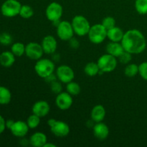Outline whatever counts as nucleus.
I'll return each instance as SVG.
<instances>
[{
  "label": "nucleus",
  "mask_w": 147,
  "mask_h": 147,
  "mask_svg": "<svg viewBox=\"0 0 147 147\" xmlns=\"http://www.w3.org/2000/svg\"><path fill=\"white\" fill-rule=\"evenodd\" d=\"M125 51L134 54H139L144 51L146 47V41L143 33L136 29L129 30L124 32L121 40Z\"/></svg>",
  "instance_id": "1"
},
{
  "label": "nucleus",
  "mask_w": 147,
  "mask_h": 147,
  "mask_svg": "<svg viewBox=\"0 0 147 147\" xmlns=\"http://www.w3.org/2000/svg\"><path fill=\"white\" fill-rule=\"evenodd\" d=\"M34 71L42 78H46L53 74L55 70V65L53 60L48 58H40L34 65Z\"/></svg>",
  "instance_id": "2"
},
{
  "label": "nucleus",
  "mask_w": 147,
  "mask_h": 147,
  "mask_svg": "<svg viewBox=\"0 0 147 147\" xmlns=\"http://www.w3.org/2000/svg\"><path fill=\"white\" fill-rule=\"evenodd\" d=\"M71 24L75 34L80 37L88 35L91 27L88 19L83 15L75 16L72 20Z\"/></svg>",
  "instance_id": "3"
},
{
  "label": "nucleus",
  "mask_w": 147,
  "mask_h": 147,
  "mask_svg": "<svg viewBox=\"0 0 147 147\" xmlns=\"http://www.w3.org/2000/svg\"><path fill=\"white\" fill-rule=\"evenodd\" d=\"M88 36L92 43L96 45L100 44L107 38V30L101 23L93 24L90 27Z\"/></svg>",
  "instance_id": "4"
},
{
  "label": "nucleus",
  "mask_w": 147,
  "mask_h": 147,
  "mask_svg": "<svg viewBox=\"0 0 147 147\" xmlns=\"http://www.w3.org/2000/svg\"><path fill=\"white\" fill-rule=\"evenodd\" d=\"M47 124L50 128L52 133L57 137H65L70 133V126L67 123L63 121L50 119L47 121Z\"/></svg>",
  "instance_id": "5"
},
{
  "label": "nucleus",
  "mask_w": 147,
  "mask_h": 147,
  "mask_svg": "<svg viewBox=\"0 0 147 147\" xmlns=\"http://www.w3.org/2000/svg\"><path fill=\"white\" fill-rule=\"evenodd\" d=\"M97 63L100 73H111L116 68L118 63L117 57L106 53L99 57Z\"/></svg>",
  "instance_id": "6"
},
{
  "label": "nucleus",
  "mask_w": 147,
  "mask_h": 147,
  "mask_svg": "<svg viewBox=\"0 0 147 147\" xmlns=\"http://www.w3.org/2000/svg\"><path fill=\"white\" fill-rule=\"evenodd\" d=\"M22 4L17 0H6L1 7V14L7 17H14L20 14Z\"/></svg>",
  "instance_id": "7"
},
{
  "label": "nucleus",
  "mask_w": 147,
  "mask_h": 147,
  "mask_svg": "<svg viewBox=\"0 0 147 147\" xmlns=\"http://www.w3.org/2000/svg\"><path fill=\"white\" fill-rule=\"evenodd\" d=\"M63 14V6L56 1L50 3L45 9L46 17L52 22H58L60 21Z\"/></svg>",
  "instance_id": "8"
},
{
  "label": "nucleus",
  "mask_w": 147,
  "mask_h": 147,
  "mask_svg": "<svg viewBox=\"0 0 147 147\" xmlns=\"http://www.w3.org/2000/svg\"><path fill=\"white\" fill-rule=\"evenodd\" d=\"M56 27L57 37L63 41H69L74 37L75 32L71 22L66 20L60 21Z\"/></svg>",
  "instance_id": "9"
},
{
  "label": "nucleus",
  "mask_w": 147,
  "mask_h": 147,
  "mask_svg": "<svg viewBox=\"0 0 147 147\" xmlns=\"http://www.w3.org/2000/svg\"><path fill=\"white\" fill-rule=\"evenodd\" d=\"M56 76L62 83L67 84L69 82L73 81L75 78V73L73 68L69 65H62L56 70Z\"/></svg>",
  "instance_id": "10"
},
{
  "label": "nucleus",
  "mask_w": 147,
  "mask_h": 147,
  "mask_svg": "<svg viewBox=\"0 0 147 147\" xmlns=\"http://www.w3.org/2000/svg\"><path fill=\"white\" fill-rule=\"evenodd\" d=\"M44 51L41 44L31 42L25 46V55L28 58L32 60H38L42 58Z\"/></svg>",
  "instance_id": "11"
},
{
  "label": "nucleus",
  "mask_w": 147,
  "mask_h": 147,
  "mask_svg": "<svg viewBox=\"0 0 147 147\" xmlns=\"http://www.w3.org/2000/svg\"><path fill=\"white\" fill-rule=\"evenodd\" d=\"M73 103V96L67 91L57 94L55 98V104L59 109L62 111L68 110Z\"/></svg>",
  "instance_id": "12"
},
{
  "label": "nucleus",
  "mask_w": 147,
  "mask_h": 147,
  "mask_svg": "<svg viewBox=\"0 0 147 147\" xmlns=\"http://www.w3.org/2000/svg\"><path fill=\"white\" fill-rule=\"evenodd\" d=\"M44 53L47 55L54 54L57 47V42L53 35H47L43 37L41 42Z\"/></svg>",
  "instance_id": "13"
},
{
  "label": "nucleus",
  "mask_w": 147,
  "mask_h": 147,
  "mask_svg": "<svg viewBox=\"0 0 147 147\" xmlns=\"http://www.w3.org/2000/svg\"><path fill=\"white\" fill-rule=\"evenodd\" d=\"M50 106L45 100H37L33 104L32 107V112L34 114L40 116V118L47 116L50 113Z\"/></svg>",
  "instance_id": "14"
},
{
  "label": "nucleus",
  "mask_w": 147,
  "mask_h": 147,
  "mask_svg": "<svg viewBox=\"0 0 147 147\" xmlns=\"http://www.w3.org/2000/svg\"><path fill=\"white\" fill-rule=\"evenodd\" d=\"M29 129L30 128L27 122L22 121H14V124L12 125L9 130L16 137L23 138L27 134Z\"/></svg>",
  "instance_id": "15"
},
{
  "label": "nucleus",
  "mask_w": 147,
  "mask_h": 147,
  "mask_svg": "<svg viewBox=\"0 0 147 147\" xmlns=\"http://www.w3.org/2000/svg\"><path fill=\"white\" fill-rule=\"evenodd\" d=\"M93 135L98 140L103 141L108 138L109 135V128L106 123L102 122L95 123L93 127Z\"/></svg>",
  "instance_id": "16"
},
{
  "label": "nucleus",
  "mask_w": 147,
  "mask_h": 147,
  "mask_svg": "<svg viewBox=\"0 0 147 147\" xmlns=\"http://www.w3.org/2000/svg\"><path fill=\"white\" fill-rule=\"evenodd\" d=\"M106 111L104 106L100 104L96 105L90 112V118L94 123L102 122L106 117Z\"/></svg>",
  "instance_id": "17"
},
{
  "label": "nucleus",
  "mask_w": 147,
  "mask_h": 147,
  "mask_svg": "<svg viewBox=\"0 0 147 147\" xmlns=\"http://www.w3.org/2000/svg\"><path fill=\"white\" fill-rule=\"evenodd\" d=\"M30 144L34 147H44L47 142L46 134L42 132H35L30 138Z\"/></svg>",
  "instance_id": "18"
},
{
  "label": "nucleus",
  "mask_w": 147,
  "mask_h": 147,
  "mask_svg": "<svg viewBox=\"0 0 147 147\" xmlns=\"http://www.w3.org/2000/svg\"><path fill=\"white\" fill-rule=\"evenodd\" d=\"M106 53L117 57V58L124 52V49H123L121 42H119L111 41L106 45Z\"/></svg>",
  "instance_id": "19"
},
{
  "label": "nucleus",
  "mask_w": 147,
  "mask_h": 147,
  "mask_svg": "<svg viewBox=\"0 0 147 147\" xmlns=\"http://www.w3.org/2000/svg\"><path fill=\"white\" fill-rule=\"evenodd\" d=\"M124 32L120 28L115 26L113 28L107 30V38L111 42H121L123 39Z\"/></svg>",
  "instance_id": "20"
},
{
  "label": "nucleus",
  "mask_w": 147,
  "mask_h": 147,
  "mask_svg": "<svg viewBox=\"0 0 147 147\" xmlns=\"http://www.w3.org/2000/svg\"><path fill=\"white\" fill-rule=\"evenodd\" d=\"M16 56L11 52H3L0 55V64L5 67H9L15 62Z\"/></svg>",
  "instance_id": "21"
},
{
  "label": "nucleus",
  "mask_w": 147,
  "mask_h": 147,
  "mask_svg": "<svg viewBox=\"0 0 147 147\" xmlns=\"http://www.w3.org/2000/svg\"><path fill=\"white\" fill-rule=\"evenodd\" d=\"M84 73L90 77H93L100 73V70L97 63L90 62L87 63L84 67Z\"/></svg>",
  "instance_id": "22"
},
{
  "label": "nucleus",
  "mask_w": 147,
  "mask_h": 147,
  "mask_svg": "<svg viewBox=\"0 0 147 147\" xmlns=\"http://www.w3.org/2000/svg\"><path fill=\"white\" fill-rule=\"evenodd\" d=\"M11 99L10 90L4 86H0V104L7 105L9 103Z\"/></svg>",
  "instance_id": "23"
},
{
  "label": "nucleus",
  "mask_w": 147,
  "mask_h": 147,
  "mask_svg": "<svg viewBox=\"0 0 147 147\" xmlns=\"http://www.w3.org/2000/svg\"><path fill=\"white\" fill-rule=\"evenodd\" d=\"M66 91L70 93L71 96H76L80 94L81 91V88L78 83L73 80L66 84Z\"/></svg>",
  "instance_id": "24"
},
{
  "label": "nucleus",
  "mask_w": 147,
  "mask_h": 147,
  "mask_svg": "<svg viewBox=\"0 0 147 147\" xmlns=\"http://www.w3.org/2000/svg\"><path fill=\"white\" fill-rule=\"evenodd\" d=\"M25 46L22 42H15L11 45V52L16 57H21L25 54Z\"/></svg>",
  "instance_id": "25"
},
{
  "label": "nucleus",
  "mask_w": 147,
  "mask_h": 147,
  "mask_svg": "<svg viewBox=\"0 0 147 147\" xmlns=\"http://www.w3.org/2000/svg\"><path fill=\"white\" fill-rule=\"evenodd\" d=\"M124 74L129 78L134 77L139 74V65L135 63L128 64L124 69Z\"/></svg>",
  "instance_id": "26"
},
{
  "label": "nucleus",
  "mask_w": 147,
  "mask_h": 147,
  "mask_svg": "<svg viewBox=\"0 0 147 147\" xmlns=\"http://www.w3.org/2000/svg\"><path fill=\"white\" fill-rule=\"evenodd\" d=\"M19 15L24 19H30L34 15V9L30 5L23 4V5H22L21 9H20Z\"/></svg>",
  "instance_id": "27"
},
{
  "label": "nucleus",
  "mask_w": 147,
  "mask_h": 147,
  "mask_svg": "<svg viewBox=\"0 0 147 147\" xmlns=\"http://www.w3.org/2000/svg\"><path fill=\"white\" fill-rule=\"evenodd\" d=\"M135 9L139 14L144 15L147 14V0H136Z\"/></svg>",
  "instance_id": "28"
},
{
  "label": "nucleus",
  "mask_w": 147,
  "mask_h": 147,
  "mask_svg": "<svg viewBox=\"0 0 147 147\" xmlns=\"http://www.w3.org/2000/svg\"><path fill=\"white\" fill-rule=\"evenodd\" d=\"M26 122H27V125H28L30 129H36L37 127H38L40 123V117L37 116V115L34 114V113H32V114L30 115L27 118V121Z\"/></svg>",
  "instance_id": "29"
},
{
  "label": "nucleus",
  "mask_w": 147,
  "mask_h": 147,
  "mask_svg": "<svg viewBox=\"0 0 147 147\" xmlns=\"http://www.w3.org/2000/svg\"><path fill=\"white\" fill-rule=\"evenodd\" d=\"M101 24H103V27H104L106 30H109L116 26V20H115V19L113 18V17L108 16V17H104V18L102 20Z\"/></svg>",
  "instance_id": "30"
},
{
  "label": "nucleus",
  "mask_w": 147,
  "mask_h": 147,
  "mask_svg": "<svg viewBox=\"0 0 147 147\" xmlns=\"http://www.w3.org/2000/svg\"><path fill=\"white\" fill-rule=\"evenodd\" d=\"M118 59L122 64H129L132 60V54L124 50V52L118 57Z\"/></svg>",
  "instance_id": "31"
},
{
  "label": "nucleus",
  "mask_w": 147,
  "mask_h": 147,
  "mask_svg": "<svg viewBox=\"0 0 147 147\" xmlns=\"http://www.w3.org/2000/svg\"><path fill=\"white\" fill-rule=\"evenodd\" d=\"M50 88L53 93H55V94H58L62 92V89H63L62 83L60 80H58V81L57 80H55L50 83Z\"/></svg>",
  "instance_id": "32"
},
{
  "label": "nucleus",
  "mask_w": 147,
  "mask_h": 147,
  "mask_svg": "<svg viewBox=\"0 0 147 147\" xmlns=\"http://www.w3.org/2000/svg\"><path fill=\"white\" fill-rule=\"evenodd\" d=\"M12 42V37L9 33L3 32L0 34V43L3 45H9Z\"/></svg>",
  "instance_id": "33"
},
{
  "label": "nucleus",
  "mask_w": 147,
  "mask_h": 147,
  "mask_svg": "<svg viewBox=\"0 0 147 147\" xmlns=\"http://www.w3.org/2000/svg\"><path fill=\"white\" fill-rule=\"evenodd\" d=\"M139 74L144 80H147V62H144L139 65Z\"/></svg>",
  "instance_id": "34"
},
{
  "label": "nucleus",
  "mask_w": 147,
  "mask_h": 147,
  "mask_svg": "<svg viewBox=\"0 0 147 147\" xmlns=\"http://www.w3.org/2000/svg\"><path fill=\"white\" fill-rule=\"evenodd\" d=\"M68 42H70V47L73 49H77L79 47V45H80V43H79L78 40L75 38L74 37L70 39Z\"/></svg>",
  "instance_id": "35"
},
{
  "label": "nucleus",
  "mask_w": 147,
  "mask_h": 147,
  "mask_svg": "<svg viewBox=\"0 0 147 147\" xmlns=\"http://www.w3.org/2000/svg\"><path fill=\"white\" fill-rule=\"evenodd\" d=\"M6 129V121L4 118L0 115V134L4 131Z\"/></svg>",
  "instance_id": "36"
},
{
  "label": "nucleus",
  "mask_w": 147,
  "mask_h": 147,
  "mask_svg": "<svg viewBox=\"0 0 147 147\" xmlns=\"http://www.w3.org/2000/svg\"><path fill=\"white\" fill-rule=\"evenodd\" d=\"M14 121L13 120L7 121H6V128L10 129L11 126H12V125L14 124Z\"/></svg>",
  "instance_id": "37"
},
{
  "label": "nucleus",
  "mask_w": 147,
  "mask_h": 147,
  "mask_svg": "<svg viewBox=\"0 0 147 147\" xmlns=\"http://www.w3.org/2000/svg\"><path fill=\"white\" fill-rule=\"evenodd\" d=\"M56 146H56L55 144H52V143H49L48 142H47L44 146V147H56Z\"/></svg>",
  "instance_id": "38"
}]
</instances>
